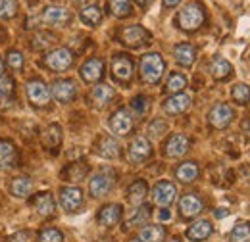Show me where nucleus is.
Masks as SVG:
<instances>
[{
  "label": "nucleus",
  "mask_w": 250,
  "mask_h": 242,
  "mask_svg": "<svg viewBox=\"0 0 250 242\" xmlns=\"http://www.w3.org/2000/svg\"><path fill=\"white\" fill-rule=\"evenodd\" d=\"M164 71H166V61L160 54L152 52V54L143 56V60H141V79L145 83L156 85L158 81L162 79Z\"/></svg>",
  "instance_id": "obj_1"
},
{
  "label": "nucleus",
  "mask_w": 250,
  "mask_h": 242,
  "mask_svg": "<svg viewBox=\"0 0 250 242\" xmlns=\"http://www.w3.org/2000/svg\"><path fill=\"white\" fill-rule=\"evenodd\" d=\"M177 23H179L181 29L187 31V33L196 31L204 23V10H202V6L196 4V2L185 6V8L179 12V16H177Z\"/></svg>",
  "instance_id": "obj_2"
},
{
  "label": "nucleus",
  "mask_w": 250,
  "mask_h": 242,
  "mask_svg": "<svg viewBox=\"0 0 250 242\" xmlns=\"http://www.w3.org/2000/svg\"><path fill=\"white\" fill-rule=\"evenodd\" d=\"M120 40L124 42L125 46L139 48V46H145L150 40V33L145 29V27H141V25H131V27H124L122 29Z\"/></svg>",
  "instance_id": "obj_3"
},
{
  "label": "nucleus",
  "mask_w": 250,
  "mask_h": 242,
  "mask_svg": "<svg viewBox=\"0 0 250 242\" xmlns=\"http://www.w3.org/2000/svg\"><path fill=\"white\" fill-rule=\"evenodd\" d=\"M73 63V54L67 48H56L44 56V65L52 71H65Z\"/></svg>",
  "instance_id": "obj_4"
},
{
  "label": "nucleus",
  "mask_w": 250,
  "mask_h": 242,
  "mask_svg": "<svg viewBox=\"0 0 250 242\" xmlns=\"http://www.w3.org/2000/svg\"><path fill=\"white\" fill-rule=\"evenodd\" d=\"M60 204L67 213L77 212L83 206V192L77 186H65L60 190Z\"/></svg>",
  "instance_id": "obj_5"
},
{
  "label": "nucleus",
  "mask_w": 250,
  "mask_h": 242,
  "mask_svg": "<svg viewBox=\"0 0 250 242\" xmlns=\"http://www.w3.org/2000/svg\"><path fill=\"white\" fill-rule=\"evenodd\" d=\"M175 196H177V188L169 181H160L152 190V198L160 208H167L175 200Z\"/></svg>",
  "instance_id": "obj_6"
},
{
  "label": "nucleus",
  "mask_w": 250,
  "mask_h": 242,
  "mask_svg": "<svg viewBox=\"0 0 250 242\" xmlns=\"http://www.w3.org/2000/svg\"><path fill=\"white\" fill-rule=\"evenodd\" d=\"M27 96H29L31 104H35V106H48V102L52 98L50 89L39 79H33V81L27 83Z\"/></svg>",
  "instance_id": "obj_7"
},
{
  "label": "nucleus",
  "mask_w": 250,
  "mask_h": 242,
  "mask_svg": "<svg viewBox=\"0 0 250 242\" xmlns=\"http://www.w3.org/2000/svg\"><path fill=\"white\" fill-rule=\"evenodd\" d=\"M50 94H52L58 102L67 104V102H71V100L75 98V94H77V87H75V83H73V81H69V79H60V81H54V83H52V87H50Z\"/></svg>",
  "instance_id": "obj_8"
},
{
  "label": "nucleus",
  "mask_w": 250,
  "mask_h": 242,
  "mask_svg": "<svg viewBox=\"0 0 250 242\" xmlns=\"http://www.w3.org/2000/svg\"><path fill=\"white\" fill-rule=\"evenodd\" d=\"M112 184H114V177L106 171H100L91 177V182H89V190L94 198H102L106 196L110 190H112Z\"/></svg>",
  "instance_id": "obj_9"
},
{
  "label": "nucleus",
  "mask_w": 250,
  "mask_h": 242,
  "mask_svg": "<svg viewBox=\"0 0 250 242\" xmlns=\"http://www.w3.org/2000/svg\"><path fill=\"white\" fill-rule=\"evenodd\" d=\"M152 154V146L148 142V139L145 137H135L131 146H129V160L135 161V163H141L145 160H148Z\"/></svg>",
  "instance_id": "obj_10"
},
{
  "label": "nucleus",
  "mask_w": 250,
  "mask_h": 242,
  "mask_svg": "<svg viewBox=\"0 0 250 242\" xmlns=\"http://www.w3.org/2000/svg\"><path fill=\"white\" fill-rule=\"evenodd\" d=\"M110 129H112L114 135H118V137L129 135L131 129H133V118H131V114H129L127 110L116 112V114L110 118Z\"/></svg>",
  "instance_id": "obj_11"
},
{
  "label": "nucleus",
  "mask_w": 250,
  "mask_h": 242,
  "mask_svg": "<svg viewBox=\"0 0 250 242\" xmlns=\"http://www.w3.org/2000/svg\"><path fill=\"white\" fill-rule=\"evenodd\" d=\"M69 18H71L69 12L62 6H48L42 12V21L50 27H63L69 21Z\"/></svg>",
  "instance_id": "obj_12"
},
{
  "label": "nucleus",
  "mask_w": 250,
  "mask_h": 242,
  "mask_svg": "<svg viewBox=\"0 0 250 242\" xmlns=\"http://www.w3.org/2000/svg\"><path fill=\"white\" fill-rule=\"evenodd\" d=\"M233 116H235V114H233V108H231V106H227V104H218V106L212 108L208 120H210V125H212V127H216V129H225V127L231 123Z\"/></svg>",
  "instance_id": "obj_13"
},
{
  "label": "nucleus",
  "mask_w": 250,
  "mask_h": 242,
  "mask_svg": "<svg viewBox=\"0 0 250 242\" xmlns=\"http://www.w3.org/2000/svg\"><path fill=\"white\" fill-rule=\"evenodd\" d=\"M122 213H124V210H122L120 204H108L98 212V225L104 227V229H110V227L120 223Z\"/></svg>",
  "instance_id": "obj_14"
},
{
  "label": "nucleus",
  "mask_w": 250,
  "mask_h": 242,
  "mask_svg": "<svg viewBox=\"0 0 250 242\" xmlns=\"http://www.w3.org/2000/svg\"><path fill=\"white\" fill-rule=\"evenodd\" d=\"M188 106H190V96L185 92H177V94H173L171 98H167L164 102V110L169 116H179V114L187 112Z\"/></svg>",
  "instance_id": "obj_15"
},
{
  "label": "nucleus",
  "mask_w": 250,
  "mask_h": 242,
  "mask_svg": "<svg viewBox=\"0 0 250 242\" xmlns=\"http://www.w3.org/2000/svg\"><path fill=\"white\" fill-rule=\"evenodd\" d=\"M102 73H104V61L98 60V58H93V60L85 61V63L81 65V69H79V75H81L83 81H87V83H96V81H100Z\"/></svg>",
  "instance_id": "obj_16"
},
{
  "label": "nucleus",
  "mask_w": 250,
  "mask_h": 242,
  "mask_svg": "<svg viewBox=\"0 0 250 242\" xmlns=\"http://www.w3.org/2000/svg\"><path fill=\"white\" fill-rule=\"evenodd\" d=\"M112 75L118 79V81H131V77H133V61L131 58H127V56H118V58H114L112 61Z\"/></svg>",
  "instance_id": "obj_17"
},
{
  "label": "nucleus",
  "mask_w": 250,
  "mask_h": 242,
  "mask_svg": "<svg viewBox=\"0 0 250 242\" xmlns=\"http://www.w3.org/2000/svg\"><path fill=\"white\" fill-rule=\"evenodd\" d=\"M94 150H96L98 156H102L106 160H116L120 156V144H118V141L114 137H100L96 146H94Z\"/></svg>",
  "instance_id": "obj_18"
},
{
  "label": "nucleus",
  "mask_w": 250,
  "mask_h": 242,
  "mask_svg": "<svg viewBox=\"0 0 250 242\" xmlns=\"http://www.w3.org/2000/svg\"><path fill=\"white\" fill-rule=\"evenodd\" d=\"M166 156L167 158H181L188 152V139L185 135H173L166 144Z\"/></svg>",
  "instance_id": "obj_19"
},
{
  "label": "nucleus",
  "mask_w": 250,
  "mask_h": 242,
  "mask_svg": "<svg viewBox=\"0 0 250 242\" xmlns=\"http://www.w3.org/2000/svg\"><path fill=\"white\" fill-rule=\"evenodd\" d=\"M202 208H204V204L196 194H187L179 202V212L183 213V217H194L202 212Z\"/></svg>",
  "instance_id": "obj_20"
},
{
  "label": "nucleus",
  "mask_w": 250,
  "mask_h": 242,
  "mask_svg": "<svg viewBox=\"0 0 250 242\" xmlns=\"http://www.w3.org/2000/svg\"><path fill=\"white\" fill-rule=\"evenodd\" d=\"M210 235H212V223L206 221V219H200V221L192 223V225L187 229V237L194 242L206 241Z\"/></svg>",
  "instance_id": "obj_21"
},
{
  "label": "nucleus",
  "mask_w": 250,
  "mask_h": 242,
  "mask_svg": "<svg viewBox=\"0 0 250 242\" xmlns=\"http://www.w3.org/2000/svg\"><path fill=\"white\" fill-rule=\"evenodd\" d=\"M33 206H35L37 213H39V215H42V217L52 215V213H54V208H56L54 198H52V194H50V192H41V194H37V196H35V200H33Z\"/></svg>",
  "instance_id": "obj_22"
},
{
  "label": "nucleus",
  "mask_w": 250,
  "mask_h": 242,
  "mask_svg": "<svg viewBox=\"0 0 250 242\" xmlns=\"http://www.w3.org/2000/svg\"><path fill=\"white\" fill-rule=\"evenodd\" d=\"M112 100H114V89L108 87V85H96L91 91V102L96 108H104Z\"/></svg>",
  "instance_id": "obj_23"
},
{
  "label": "nucleus",
  "mask_w": 250,
  "mask_h": 242,
  "mask_svg": "<svg viewBox=\"0 0 250 242\" xmlns=\"http://www.w3.org/2000/svg\"><path fill=\"white\" fill-rule=\"evenodd\" d=\"M173 56H175L177 63H181V65H185V67H190V65L194 63V58H196V50H194V46H192V44L181 42V44H177V46H175Z\"/></svg>",
  "instance_id": "obj_24"
},
{
  "label": "nucleus",
  "mask_w": 250,
  "mask_h": 242,
  "mask_svg": "<svg viewBox=\"0 0 250 242\" xmlns=\"http://www.w3.org/2000/svg\"><path fill=\"white\" fill-rule=\"evenodd\" d=\"M166 239V229L162 225H146L139 233L141 242H164Z\"/></svg>",
  "instance_id": "obj_25"
},
{
  "label": "nucleus",
  "mask_w": 250,
  "mask_h": 242,
  "mask_svg": "<svg viewBox=\"0 0 250 242\" xmlns=\"http://www.w3.org/2000/svg\"><path fill=\"white\" fill-rule=\"evenodd\" d=\"M146 192H148L146 182L135 181L129 186V190H127V200H129L133 206H141V204L145 202V198H146Z\"/></svg>",
  "instance_id": "obj_26"
},
{
  "label": "nucleus",
  "mask_w": 250,
  "mask_h": 242,
  "mask_svg": "<svg viewBox=\"0 0 250 242\" xmlns=\"http://www.w3.org/2000/svg\"><path fill=\"white\" fill-rule=\"evenodd\" d=\"M16 148L10 141H0V167L2 169H10L16 163Z\"/></svg>",
  "instance_id": "obj_27"
},
{
  "label": "nucleus",
  "mask_w": 250,
  "mask_h": 242,
  "mask_svg": "<svg viewBox=\"0 0 250 242\" xmlns=\"http://www.w3.org/2000/svg\"><path fill=\"white\" fill-rule=\"evenodd\" d=\"M175 177L181 182H190L198 177V165L192 161H185L175 169Z\"/></svg>",
  "instance_id": "obj_28"
},
{
  "label": "nucleus",
  "mask_w": 250,
  "mask_h": 242,
  "mask_svg": "<svg viewBox=\"0 0 250 242\" xmlns=\"http://www.w3.org/2000/svg\"><path fill=\"white\" fill-rule=\"evenodd\" d=\"M150 217V206H137V210L133 212V215L125 221V229H131V227H139V225H145V221Z\"/></svg>",
  "instance_id": "obj_29"
},
{
  "label": "nucleus",
  "mask_w": 250,
  "mask_h": 242,
  "mask_svg": "<svg viewBox=\"0 0 250 242\" xmlns=\"http://www.w3.org/2000/svg\"><path fill=\"white\" fill-rule=\"evenodd\" d=\"M10 190H12V194L18 196V198H27L33 190V182H31V179H27V177H18V179L12 181V188H10Z\"/></svg>",
  "instance_id": "obj_30"
},
{
  "label": "nucleus",
  "mask_w": 250,
  "mask_h": 242,
  "mask_svg": "<svg viewBox=\"0 0 250 242\" xmlns=\"http://www.w3.org/2000/svg\"><path fill=\"white\" fill-rule=\"evenodd\" d=\"M79 18H81V21H83L85 25L94 27V25H98V23L102 21V10H100L98 6H87V8L81 10Z\"/></svg>",
  "instance_id": "obj_31"
},
{
  "label": "nucleus",
  "mask_w": 250,
  "mask_h": 242,
  "mask_svg": "<svg viewBox=\"0 0 250 242\" xmlns=\"http://www.w3.org/2000/svg\"><path fill=\"white\" fill-rule=\"evenodd\" d=\"M62 142V131L58 125H50L44 133H42V144L46 148H56Z\"/></svg>",
  "instance_id": "obj_32"
},
{
  "label": "nucleus",
  "mask_w": 250,
  "mask_h": 242,
  "mask_svg": "<svg viewBox=\"0 0 250 242\" xmlns=\"http://www.w3.org/2000/svg\"><path fill=\"white\" fill-rule=\"evenodd\" d=\"M210 73L216 79H225V77H229L233 73V65L227 60H223V58H216L210 65Z\"/></svg>",
  "instance_id": "obj_33"
},
{
  "label": "nucleus",
  "mask_w": 250,
  "mask_h": 242,
  "mask_svg": "<svg viewBox=\"0 0 250 242\" xmlns=\"http://www.w3.org/2000/svg\"><path fill=\"white\" fill-rule=\"evenodd\" d=\"M229 242H250V225L249 223H237L231 231Z\"/></svg>",
  "instance_id": "obj_34"
},
{
  "label": "nucleus",
  "mask_w": 250,
  "mask_h": 242,
  "mask_svg": "<svg viewBox=\"0 0 250 242\" xmlns=\"http://www.w3.org/2000/svg\"><path fill=\"white\" fill-rule=\"evenodd\" d=\"M131 0H110V12L116 18H127L131 16Z\"/></svg>",
  "instance_id": "obj_35"
},
{
  "label": "nucleus",
  "mask_w": 250,
  "mask_h": 242,
  "mask_svg": "<svg viewBox=\"0 0 250 242\" xmlns=\"http://www.w3.org/2000/svg\"><path fill=\"white\" fill-rule=\"evenodd\" d=\"M187 87V77L183 75V73H173L169 79H167V85H166V89L169 92H177L179 91H183Z\"/></svg>",
  "instance_id": "obj_36"
},
{
  "label": "nucleus",
  "mask_w": 250,
  "mask_h": 242,
  "mask_svg": "<svg viewBox=\"0 0 250 242\" xmlns=\"http://www.w3.org/2000/svg\"><path fill=\"white\" fill-rule=\"evenodd\" d=\"M12 94H14V81H12L10 77L2 75V77H0V102H2V104L8 102V100L12 98Z\"/></svg>",
  "instance_id": "obj_37"
},
{
  "label": "nucleus",
  "mask_w": 250,
  "mask_h": 242,
  "mask_svg": "<svg viewBox=\"0 0 250 242\" xmlns=\"http://www.w3.org/2000/svg\"><path fill=\"white\" fill-rule=\"evenodd\" d=\"M18 14V2L16 0H0V18L12 20Z\"/></svg>",
  "instance_id": "obj_38"
},
{
  "label": "nucleus",
  "mask_w": 250,
  "mask_h": 242,
  "mask_svg": "<svg viewBox=\"0 0 250 242\" xmlns=\"http://www.w3.org/2000/svg\"><path fill=\"white\" fill-rule=\"evenodd\" d=\"M233 100L239 102V104H249L250 102V87L249 85H243V83L235 85V87H233Z\"/></svg>",
  "instance_id": "obj_39"
},
{
  "label": "nucleus",
  "mask_w": 250,
  "mask_h": 242,
  "mask_svg": "<svg viewBox=\"0 0 250 242\" xmlns=\"http://www.w3.org/2000/svg\"><path fill=\"white\" fill-rule=\"evenodd\" d=\"M39 242H63V237L58 229H44L39 235Z\"/></svg>",
  "instance_id": "obj_40"
},
{
  "label": "nucleus",
  "mask_w": 250,
  "mask_h": 242,
  "mask_svg": "<svg viewBox=\"0 0 250 242\" xmlns=\"http://www.w3.org/2000/svg\"><path fill=\"white\" fill-rule=\"evenodd\" d=\"M166 131H167V123L162 120H154L148 125V135H150L152 139H160Z\"/></svg>",
  "instance_id": "obj_41"
},
{
  "label": "nucleus",
  "mask_w": 250,
  "mask_h": 242,
  "mask_svg": "<svg viewBox=\"0 0 250 242\" xmlns=\"http://www.w3.org/2000/svg\"><path fill=\"white\" fill-rule=\"evenodd\" d=\"M131 106H133V110H135L137 114L143 116V114L146 112V108H148V98H145V96H137V98H133Z\"/></svg>",
  "instance_id": "obj_42"
},
{
  "label": "nucleus",
  "mask_w": 250,
  "mask_h": 242,
  "mask_svg": "<svg viewBox=\"0 0 250 242\" xmlns=\"http://www.w3.org/2000/svg\"><path fill=\"white\" fill-rule=\"evenodd\" d=\"M8 63L14 67V69H20L21 65H23V54L21 52H18V50H12V52H8Z\"/></svg>",
  "instance_id": "obj_43"
},
{
  "label": "nucleus",
  "mask_w": 250,
  "mask_h": 242,
  "mask_svg": "<svg viewBox=\"0 0 250 242\" xmlns=\"http://www.w3.org/2000/svg\"><path fill=\"white\" fill-rule=\"evenodd\" d=\"M33 42H35V44H33L35 48H44V46H48V44L52 42V37H50V35H44V33H39Z\"/></svg>",
  "instance_id": "obj_44"
},
{
  "label": "nucleus",
  "mask_w": 250,
  "mask_h": 242,
  "mask_svg": "<svg viewBox=\"0 0 250 242\" xmlns=\"http://www.w3.org/2000/svg\"><path fill=\"white\" fill-rule=\"evenodd\" d=\"M29 241V235H27V231H20V233H16V235H12L10 239L6 242H27Z\"/></svg>",
  "instance_id": "obj_45"
},
{
  "label": "nucleus",
  "mask_w": 250,
  "mask_h": 242,
  "mask_svg": "<svg viewBox=\"0 0 250 242\" xmlns=\"http://www.w3.org/2000/svg\"><path fill=\"white\" fill-rule=\"evenodd\" d=\"M158 219H160V221H169V219H171V213L167 212V208H162V210H160Z\"/></svg>",
  "instance_id": "obj_46"
},
{
  "label": "nucleus",
  "mask_w": 250,
  "mask_h": 242,
  "mask_svg": "<svg viewBox=\"0 0 250 242\" xmlns=\"http://www.w3.org/2000/svg\"><path fill=\"white\" fill-rule=\"evenodd\" d=\"M227 210H223V208H219V210H216V217H218V219H223V217H225V215H227Z\"/></svg>",
  "instance_id": "obj_47"
},
{
  "label": "nucleus",
  "mask_w": 250,
  "mask_h": 242,
  "mask_svg": "<svg viewBox=\"0 0 250 242\" xmlns=\"http://www.w3.org/2000/svg\"><path fill=\"white\" fill-rule=\"evenodd\" d=\"M181 0H164V6H167V8H171V6H177Z\"/></svg>",
  "instance_id": "obj_48"
},
{
  "label": "nucleus",
  "mask_w": 250,
  "mask_h": 242,
  "mask_svg": "<svg viewBox=\"0 0 250 242\" xmlns=\"http://www.w3.org/2000/svg\"><path fill=\"white\" fill-rule=\"evenodd\" d=\"M4 75V61H2V58H0V77Z\"/></svg>",
  "instance_id": "obj_49"
},
{
  "label": "nucleus",
  "mask_w": 250,
  "mask_h": 242,
  "mask_svg": "<svg viewBox=\"0 0 250 242\" xmlns=\"http://www.w3.org/2000/svg\"><path fill=\"white\" fill-rule=\"evenodd\" d=\"M137 2H139V4H141V6H146V4H148V2H150V0H137Z\"/></svg>",
  "instance_id": "obj_50"
},
{
  "label": "nucleus",
  "mask_w": 250,
  "mask_h": 242,
  "mask_svg": "<svg viewBox=\"0 0 250 242\" xmlns=\"http://www.w3.org/2000/svg\"><path fill=\"white\" fill-rule=\"evenodd\" d=\"M169 242H181V241H179V239H171Z\"/></svg>",
  "instance_id": "obj_51"
},
{
  "label": "nucleus",
  "mask_w": 250,
  "mask_h": 242,
  "mask_svg": "<svg viewBox=\"0 0 250 242\" xmlns=\"http://www.w3.org/2000/svg\"><path fill=\"white\" fill-rule=\"evenodd\" d=\"M129 242H141V241H129Z\"/></svg>",
  "instance_id": "obj_52"
}]
</instances>
